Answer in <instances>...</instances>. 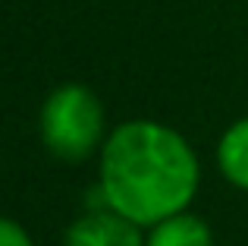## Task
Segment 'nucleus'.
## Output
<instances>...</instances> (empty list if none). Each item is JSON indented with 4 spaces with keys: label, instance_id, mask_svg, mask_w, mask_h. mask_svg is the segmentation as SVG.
<instances>
[{
    "label": "nucleus",
    "instance_id": "1",
    "mask_svg": "<svg viewBox=\"0 0 248 246\" xmlns=\"http://www.w3.org/2000/svg\"><path fill=\"white\" fill-rule=\"evenodd\" d=\"M201 180V164L186 136L157 120H129L101 148V190L107 209L139 228L188 211Z\"/></svg>",
    "mask_w": 248,
    "mask_h": 246
},
{
    "label": "nucleus",
    "instance_id": "2",
    "mask_svg": "<svg viewBox=\"0 0 248 246\" xmlns=\"http://www.w3.org/2000/svg\"><path fill=\"white\" fill-rule=\"evenodd\" d=\"M38 129L44 148L60 161L91 158L110 136L101 98L82 82H63L44 98Z\"/></svg>",
    "mask_w": 248,
    "mask_h": 246
},
{
    "label": "nucleus",
    "instance_id": "3",
    "mask_svg": "<svg viewBox=\"0 0 248 246\" xmlns=\"http://www.w3.org/2000/svg\"><path fill=\"white\" fill-rule=\"evenodd\" d=\"M66 246H145V234L113 209H88L69 224Z\"/></svg>",
    "mask_w": 248,
    "mask_h": 246
},
{
    "label": "nucleus",
    "instance_id": "4",
    "mask_svg": "<svg viewBox=\"0 0 248 246\" xmlns=\"http://www.w3.org/2000/svg\"><path fill=\"white\" fill-rule=\"evenodd\" d=\"M145 246H214V234L204 218L192 211H179L154 224L145 237Z\"/></svg>",
    "mask_w": 248,
    "mask_h": 246
},
{
    "label": "nucleus",
    "instance_id": "5",
    "mask_svg": "<svg viewBox=\"0 0 248 246\" xmlns=\"http://www.w3.org/2000/svg\"><path fill=\"white\" fill-rule=\"evenodd\" d=\"M217 167L232 186L248 190V117L236 120L217 142Z\"/></svg>",
    "mask_w": 248,
    "mask_h": 246
},
{
    "label": "nucleus",
    "instance_id": "6",
    "mask_svg": "<svg viewBox=\"0 0 248 246\" xmlns=\"http://www.w3.org/2000/svg\"><path fill=\"white\" fill-rule=\"evenodd\" d=\"M0 246H35V243H31L29 230H25L19 221L0 215Z\"/></svg>",
    "mask_w": 248,
    "mask_h": 246
}]
</instances>
